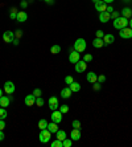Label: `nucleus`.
Returning <instances> with one entry per match:
<instances>
[{"instance_id":"obj_1","label":"nucleus","mask_w":132,"mask_h":147,"mask_svg":"<svg viewBox=\"0 0 132 147\" xmlns=\"http://www.w3.org/2000/svg\"><path fill=\"white\" fill-rule=\"evenodd\" d=\"M128 23H129V19L127 17H123V16H119L116 19H114V28L115 29H123V28L128 27Z\"/></svg>"},{"instance_id":"obj_2","label":"nucleus","mask_w":132,"mask_h":147,"mask_svg":"<svg viewBox=\"0 0 132 147\" xmlns=\"http://www.w3.org/2000/svg\"><path fill=\"white\" fill-rule=\"evenodd\" d=\"M87 42L83 40V38H77V41L74 42V49H75L78 53H83L86 51Z\"/></svg>"},{"instance_id":"obj_3","label":"nucleus","mask_w":132,"mask_h":147,"mask_svg":"<svg viewBox=\"0 0 132 147\" xmlns=\"http://www.w3.org/2000/svg\"><path fill=\"white\" fill-rule=\"evenodd\" d=\"M50 137H52V133L45 129V130H41L40 131V135H38V139L41 143H49L50 142Z\"/></svg>"},{"instance_id":"obj_4","label":"nucleus","mask_w":132,"mask_h":147,"mask_svg":"<svg viewBox=\"0 0 132 147\" xmlns=\"http://www.w3.org/2000/svg\"><path fill=\"white\" fill-rule=\"evenodd\" d=\"M62 115H63V114L61 113L58 109H57V110H53L52 115H50V119H52V122L61 123V122H62Z\"/></svg>"},{"instance_id":"obj_5","label":"nucleus","mask_w":132,"mask_h":147,"mask_svg":"<svg viewBox=\"0 0 132 147\" xmlns=\"http://www.w3.org/2000/svg\"><path fill=\"white\" fill-rule=\"evenodd\" d=\"M86 68H87V62L83 61V60H79V61L75 64V66H74V69H75L77 73H83V72H86Z\"/></svg>"},{"instance_id":"obj_6","label":"nucleus","mask_w":132,"mask_h":147,"mask_svg":"<svg viewBox=\"0 0 132 147\" xmlns=\"http://www.w3.org/2000/svg\"><path fill=\"white\" fill-rule=\"evenodd\" d=\"M119 36L122 38H132V29L128 27L123 28V29H120L119 31Z\"/></svg>"},{"instance_id":"obj_7","label":"nucleus","mask_w":132,"mask_h":147,"mask_svg":"<svg viewBox=\"0 0 132 147\" xmlns=\"http://www.w3.org/2000/svg\"><path fill=\"white\" fill-rule=\"evenodd\" d=\"M48 105H49V109L52 110H57L59 107V103H58V99H57V97H50L48 101Z\"/></svg>"},{"instance_id":"obj_8","label":"nucleus","mask_w":132,"mask_h":147,"mask_svg":"<svg viewBox=\"0 0 132 147\" xmlns=\"http://www.w3.org/2000/svg\"><path fill=\"white\" fill-rule=\"evenodd\" d=\"M15 84L12 81H7L4 84V92L7 93V94H13L15 93Z\"/></svg>"},{"instance_id":"obj_9","label":"nucleus","mask_w":132,"mask_h":147,"mask_svg":"<svg viewBox=\"0 0 132 147\" xmlns=\"http://www.w3.org/2000/svg\"><path fill=\"white\" fill-rule=\"evenodd\" d=\"M81 60V56L79 53L75 51V49H73V51L70 52V55H69V61L70 62H73V64H77V62Z\"/></svg>"},{"instance_id":"obj_10","label":"nucleus","mask_w":132,"mask_h":147,"mask_svg":"<svg viewBox=\"0 0 132 147\" xmlns=\"http://www.w3.org/2000/svg\"><path fill=\"white\" fill-rule=\"evenodd\" d=\"M24 103L27 106H35L36 105V97L35 94L32 93V94H28V96L24 98Z\"/></svg>"},{"instance_id":"obj_11","label":"nucleus","mask_w":132,"mask_h":147,"mask_svg":"<svg viewBox=\"0 0 132 147\" xmlns=\"http://www.w3.org/2000/svg\"><path fill=\"white\" fill-rule=\"evenodd\" d=\"M3 40L4 42H13L15 40V32L12 31H7L3 33Z\"/></svg>"},{"instance_id":"obj_12","label":"nucleus","mask_w":132,"mask_h":147,"mask_svg":"<svg viewBox=\"0 0 132 147\" xmlns=\"http://www.w3.org/2000/svg\"><path fill=\"white\" fill-rule=\"evenodd\" d=\"M11 101H12V96H1L0 97V106L1 107L9 106Z\"/></svg>"},{"instance_id":"obj_13","label":"nucleus","mask_w":132,"mask_h":147,"mask_svg":"<svg viewBox=\"0 0 132 147\" xmlns=\"http://www.w3.org/2000/svg\"><path fill=\"white\" fill-rule=\"evenodd\" d=\"M110 19H111V13H108L107 11L99 13V21H101V23H107Z\"/></svg>"},{"instance_id":"obj_14","label":"nucleus","mask_w":132,"mask_h":147,"mask_svg":"<svg viewBox=\"0 0 132 147\" xmlns=\"http://www.w3.org/2000/svg\"><path fill=\"white\" fill-rule=\"evenodd\" d=\"M86 80H87V82L94 84V82L98 81V74L97 73H94V72H89L87 73V76H86Z\"/></svg>"},{"instance_id":"obj_15","label":"nucleus","mask_w":132,"mask_h":147,"mask_svg":"<svg viewBox=\"0 0 132 147\" xmlns=\"http://www.w3.org/2000/svg\"><path fill=\"white\" fill-rule=\"evenodd\" d=\"M95 9H97L99 13H101V12H104V11L107 9V4L104 3L103 0H101L99 3H95Z\"/></svg>"},{"instance_id":"obj_16","label":"nucleus","mask_w":132,"mask_h":147,"mask_svg":"<svg viewBox=\"0 0 132 147\" xmlns=\"http://www.w3.org/2000/svg\"><path fill=\"white\" fill-rule=\"evenodd\" d=\"M70 138L73 140H79L81 139V129H73L70 133Z\"/></svg>"},{"instance_id":"obj_17","label":"nucleus","mask_w":132,"mask_h":147,"mask_svg":"<svg viewBox=\"0 0 132 147\" xmlns=\"http://www.w3.org/2000/svg\"><path fill=\"white\" fill-rule=\"evenodd\" d=\"M71 94H73V92H71V89H70L69 86H67V88H63V89L61 90V97H62V98H65V99L70 98V97H71Z\"/></svg>"},{"instance_id":"obj_18","label":"nucleus","mask_w":132,"mask_h":147,"mask_svg":"<svg viewBox=\"0 0 132 147\" xmlns=\"http://www.w3.org/2000/svg\"><path fill=\"white\" fill-rule=\"evenodd\" d=\"M114 41H115L114 34H104V36H103V42H104V45H110V44H112Z\"/></svg>"},{"instance_id":"obj_19","label":"nucleus","mask_w":132,"mask_h":147,"mask_svg":"<svg viewBox=\"0 0 132 147\" xmlns=\"http://www.w3.org/2000/svg\"><path fill=\"white\" fill-rule=\"evenodd\" d=\"M57 125H58V123L50 122V123H48V127H46V129H48V130L50 131L52 134H56L57 131H58V126H57Z\"/></svg>"},{"instance_id":"obj_20","label":"nucleus","mask_w":132,"mask_h":147,"mask_svg":"<svg viewBox=\"0 0 132 147\" xmlns=\"http://www.w3.org/2000/svg\"><path fill=\"white\" fill-rule=\"evenodd\" d=\"M27 19H28V15L25 13L24 11H20L17 13V17H16V20H17L19 23H24V21H27Z\"/></svg>"},{"instance_id":"obj_21","label":"nucleus","mask_w":132,"mask_h":147,"mask_svg":"<svg viewBox=\"0 0 132 147\" xmlns=\"http://www.w3.org/2000/svg\"><path fill=\"white\" fill-rule=\"evenodd\" d=\"M69 88L71 89V92H73V93H77V92H79V90H81V84H79V82L73 81L69 85Z\"/></svg>"},{"instance_id":"obj_22","label":"nucleus","mask_w":132,"mask_h":147,"mask_svg":"<svg viewBox=\"0 0 132 147\" xmlns=\"http://www.w3.org/2000/svg\"><path fill=\"white\" fill-rule=\"evenodd\" d=\"M122 16H123V17H127V19H129V17L132 16V9H131V8H128V7L123 8V9H122Z\"/></svg>"},{"instance_id":"obj_23","label":"nucleus","mask_w":132,"mask_h":147,"mask_svg":"<svg viewBox=\"0 0 132 147\" xmlns=\"http://www.w3.org/2000/svg\"><path fill=\"white\" fill-rule=\"evenodd\" d=\"M93 47H94V48H102V47H104L103 38H95V40L93 41Z\"/></svg>"},{"instance_id":"obj_24","label":"nucleus","mask_w":132,"mask_h":147,"mask_svg":"<svg viewBox=\"0 0 132 147\" xmlns=\"http://www.w3.org/2000/svg\"><path fill=\"white\" fill-rule=\"evenodd\" d=\"M56 138H57V139H59V140L66 139V131H63V130H58V131L56 133Z\"/></svg>"},{"instance_id":"obj_25","label":"nucleus","mask_w":132,"mask_h":147,"mask_svg":"<svg viewBox=\"0 0 132 147\" xmlns=\"http://www.w3.org/2000/svg\"><path fill=\"white\" fill-rule=\"evenodd\" d=\"M46 127H48V121L46 119H40L38 121V129H40V130H45Z\"/></svg>"},{"instance_id":"obj_26","label":"nucleus","mask_w":132,"mask_h":147,"mask_svg":"<svg viewBox=\"0 0 132 147\" xmlns=\"http://www.w3.org/2000/svg\"><path fill=\"white\" fill-rule=\"evenodd\" d=\"M59 52H61V47L59 45H53L52 48H50V53L52 55H58Z\"/></svg>"},{"instance_id":"obj_27","label":"nucleus","mask_w":132,"mask_h":147,"mask_svg":"<svg viewBox=\"0 0 132 147\" xmlns=\"http://www.w3.org/2000/svg\"><path fill=\"white\" fill-rule=\"evenodd\" d=\"M8 115L7 110H5V107H0V119H5Z\"/></svg>"},{"instance_id":"obj_28","label":"nucleus","mask_w":132,"mask_h":147,"mask_svg":"<svg viewBox=\"0 0 132 147\" xmlns=\"http://www.w3.org/2000/svg\"><path fill=\"white\" fill-rule=\"evenodd\" d=\"M73 144V139H69V138H66V139L62 140V146L63 147H71Z\"/></svg>"},{"instance_id":"obj_29","label":"nucleus","mask_w":132,"mask_h":147,"mask_svg":"<svg viewBox=\"0 0 132 147\" xmlns=\"http://www.w3.org/2000/svg\"><path fill=\"white\" fill-rule=\"evenodd\" d=\"M58 110L62 114H66V113H69V106H67V105H59Z\"/></svg>"},{"instance_id":"obj_30","label":"nucleus","mask_w":132,"mask_h":147,"mask_svg":"<svg viewBox=\"0 0 132 147\" xmlns=\"http://www.w3.org/2000/svg\"><path fill=\"white\" fill-rule=\"evenodd\" d=\"M50 146H52V147H63L62 146V140H59V139L53 140L52 143H50Z\"/></svg>"},{"instance_id":"obj_31","label":"nucleus","mask_w":132,"mask_h":147,"mask_svg":"<svg viewBox=\"0 0 132 147\" xmlns=\"http://www.w3.org/2000/svg\"><path fill=\"white\" fill-rule=\"evenodd\" d=\"M17 9H16V8H12V9H11V15H9V17L11 19H12V20H15V19H16V17H17Z\"/></svg>"},{"instance_id":"obj_32","label":"nucleus","mask_w":132,"mask_h":147,"mask_svg":"<svg viewBox=\"0 0 132 147\" xmlns=\"http://www.w3.org/2000/svg\"><path fill=\"white\" fill-rule=\"evenodd\" d=\"M42 105H44V99H42L41 97H37V98H36V106L41 107Z\"/></svg>"},{"instance_id":"obj_33","label":"nucleus","mask_w":132,"mask_h":147,"mask_svg":"<svg viewBox=\"0 0 132 147\" xmlns=\"http://www.w3.org/2000/svg\"><path fill=\"white\" fill-rule=\"evenodd\" d=\"M83 61H86V62L93 61V55H90V53H86V55L83 56Z\"/></svg>"},{"instance_id":"obj_34","label":"nucleus","mask_w":132,"mask_h":147,"mask_svg":"<svg viewBox=\"0 0 132 147\" xmlns=\"http://www.w3.org/2000/svg\"><path fill=\"white\" fill-rule=\"evenodd\" d=\"M71 126H73L74 129H81V122L78 119H74L73 123H71Z\"/></svg>"},{"instance_id":"obj_35","label":"nucleus","mask_w":132,"mask_h":147,"mask_svg":"<svg viewBox=\"0 0 132 147\" xmlns=\"http://www.w3.org/2000/svg\"><path fill=\"white\" fill-rule=\"evenodd\" d=\"M73 81H74V80H73V77H71V76H66V77H65V84H66V85H70Z\"/></svg>"},{"instance_id":"obj_36","label":"nucleus","mask_w":132,"mask_h":147,"mask_svg":"<svg viewBox=\"0 0 132 147\" xmlns=\"http://www.w3.org/2000/svg\"><path fill=\"white\" fill-rule=\"evenodd\" d=\"M95 36H97V38H103V36H104L103 31H101V29H98V31L95 32Z\"/></svg>"},{"instance_id":"obj_37","label":"nucleus","mask_w":132,"mask_h":147,"mask_svg":"<svg viewBox=\"0 0 132 147\" xmlns=\"http://www.w3.org/2000/svg\"><path fill=\"white\" fill-rule=\"evenodd\" d=\"M33 94H35L36 98H37V97H41V94H42L41 89H35V90H33Z\"/></svg>"},{"instance_id":"obj_38","label":"nucleus","mask_w":132,"mask_h":147,"mask_svg":"<svg viewBox=\"0 0 132 147\" xmlns=\"http://www.w3.org/2000/svg\"><path fill=\"white\" fill-rule=\"evenodd\" d=\"M23 36V31L21 29H17V31H15V37L16 38H20Z\"/></svg>"},{"instance_id":"obj_39","label":"nucleus","mask_w":132,"mask_h":147,"mask_svg":"<svg viewBox=\"0 0 132 147\" xmlns=\"http://www.w3.org/2000/svg\"><path fill=\"white\" fill-rule=\"evenodd\" d=\"M93 88H94V90H95V92H98V90H101V88H102V86H101V84H99V82H94V86H93Z\"/></svg>"},{"instance_id":"obj_40","label":"nucleus","mask_w":132,"mask_h":147,"mask_svg":"<svg viewBox=\"0 0 132 147\" xmlns=\"http://www.w3.org/2000/svg\"><path fill=\"white\" fill-rule=\"evenodd\" d=\"M106 81V77H104L103 74H101V76H98V82L99 84H103V82Z\"/></svg>"},{"instance_id":"obj_41","label":"nucleus","mask_w":132,"mask_h":147,"mask_svg":"<svg viewBox=\"0 0 132 147\" xmlns=\"http://www.w3.org/2000/svg\"><path fill=\"white\" fill-rule=\"evenodd\" d=\"M27 7H28V1H27V0H23V1H21V8L25 9Z\"/></svg>"},{"instance_id":"obj_42","label":"nucleus","mask_w":132,"mask_h":147,"mask_svg":"<svg viewBox=\"0 0 132 147\" xmlns=\"http://www.w3.org/2000/svg\"><path fill=\"white\" fill-rule=\"evenodd\" d=\"M108 12V13H112V12H114V7H112L111 4H108V7H107V9H106Z\"/></svg>"},{"instance_id":"obj_43","label":"nucleus","mask_w":132,"mask_h":147,"mask_svg":"<svg viewBox=\"0 0 132 147\" xmlns=\"http://www.w3.org/2000/svg\"><path fill=\"white\" fill-rule=\"evenodd\" d=\"M4 127H5V122L4 119H0V130H4Z\"/></svg>"},{"instance_id":"obj_44","label":"nucleus","mask_w":132,"mask_h":147,"mask_svg":"<svg viewBox=\"0 0 132 147\" xmlns=\"http://www.w3.org/2000/svg\"><path fill=\"white\" fill-rule=\"evenodd\" d=\"M116 17H119V13H118V12H116V11H114V12H112V13H111V19H112V20H114V19H116Z\"/></svg>"},{"instance_id":"obj_45","label":"nucleus","mask_w":132,"mask_h":147,"mask_svg":"<svg viewBox=\"0 0 132 147\" xmlns=\"http://www.w3.org/2000/svg\"><path fill=\"white\" fill-rule=\"evenodd\" d=\"M4 138H5V135H4V133H3V130H0V140H3Z\"/></svg>"},{"instance_id":"obj_46","label":"nucleus","mask_w":132,"mask_h":147,"mask_svg":"<svg viewBox=\"0 0 132 147\" xmlns=\"http://www.w3.org/2000/svg\"><path fill=\"white\" fill-rule=\"evenodd\" d=\"M103 1H104L106 4H111V3H114L115 0H103Z\"/></svg>"},{"instance_id":"obj_47","label":"nucleus","mask_w":132,"mask_h":147,"mask_svg":"<svg viewBox=\"0 0 132 147\" xmlns=\"http://www.w3.org/2000/svg\"><path fill=\"white\" fill-rule=\"evenodd\" d=\"M44 1H45V3H48V4H50V5L54 3V0H44Z\"/></svg>"},{"instance_id":"obj_48","label":"nucleus","mask_w":132,"mask_h":147,"mask_svg":"<svg viewBox=\"0 0 132 147\" xmlns=\"http://www.w3.org/2000/svg\"><path fill=\"white\" fill-rule=\"evenodd\" d=\"M13 44H15V45H19V38H16V37H15V40H13Z\"/></svg>"},{"instance_id":"obj_49","label":"nucleus","mask_w":132,"mask_h":147,"mask_svg":"<svg viewBox=\"0 0 132 147\" xmlns=\"http://www.w3.org/2000/svg\"><path fill=\"white\" fill-rule=\"evenodd\" d=\"M128 25H129V28L132 29V17H131V20H129V23H128Z\"/></svg>"},{"instance_id":"obj_50","label":"nucleus","mask_w":132,"mask_h":147,"mask_svg":"<svg viewBox=\"0 0 132 147\" xmlns=\"http://www.w3.org/2000/svg\"><path fill=\"white\" fill-rule=\"evenodd\" d=\"M93 1H94V4H95V3H99L101 0H93Z\"/></svg>"},{"instance_id":"obj_51","label":"nucleus","mask_w":132,"mask_h":147,"mask_svg":"<svg viewBox=\"0 0 132 147\" xmlns=\"http://www.w3.org/2000/svg\"><path fill=\"white\" fill-rule=\"evenodd\" d=\"M1 96H3V90L0 89V97H1Z\"/></svg>"},{"instance_id":"obj_52","label":"nucleus","mask_w":132,"mask_h":147,"mask_svg":"<svg viewBox=\"0 0 132 147\" xmlns=\"http://www.w3.org/2000/svg\"><path fill=\"white\" fill-rule=\"evenodd\" d=\"M21 1H23V0H21Z\"/></svg>"}]
</instances>
